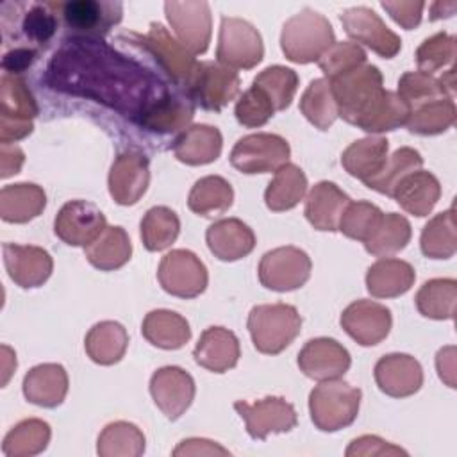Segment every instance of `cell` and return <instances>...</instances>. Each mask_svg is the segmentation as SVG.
Segmentation results:
<instances>
[{"mask_svg": "<svg viewBox=\"0 0 457 457\" xmlns=\"http://www.w3.org/2000/svg\"><path fill=\"white\" fill-rule=\"evenodd\" d=\"M48 82L59 91L102 102L137 123L170 95L154 75L98 37L66 41L50 61Z\"/></svg>", "mask_w": 457, "mask_h": 457, "instance_id": "1", "label": "cell"}, {"mask_svg": "<svg viewBox=\"0 0 457 457\" xmlns=\"http://www.w3.org/2000/svg\"><path fill=\"white\" fill-rule=\"evenodd\" d=\"M337 114L366 132H386L405 125L407 104L382 87V75L373 64H359L328 80Z\"/></svg>", "mask_w": 457, "mask_h": 457, "instance_id": "2", "label": "cell"}, {"mask_svg": "<svg viewBox=\"0 0 457 457\" xmlns=\"http://www.w3.org/2000/svg\"><path fill=\"white\" fill-rule=\"evenodd\" d=\"M334 43V30L328 20L312 9H303L291 16L284 23L280 36L286 57L300 64L318 61Z\"/></svg>", "mask_w": 457, "mask_h": 457, "instance_id": "3", "label": "cell"}, {"mask_svg": "<svg viewBox=\"0 0 457 457\" xmlns=\"http://www.w3.org/2000/svg\"><path fill=\"white\" fill-rule=\"evenodd\" d=\"M302 318L293 305H257L248 314V330L253 346L268 355L282 352L300 334Z\"/></svg>", "mask_w": 457, "mask_h": 457, "instance_id": "4", "label": "cell"}, {"mask_svg": "<svg viewBox=\"0 0 457 457\" xmlns=\"http://www.w3.org/2000/svg\"><path fill=\"white\" fill-rule=\"evenodd\" d=\"M361 389L346 382L323 380L311 391L309 409L314 425L325 432H336L353 423L359 412Z\"/></svg>", "mask_w": 457, "mask_h": 457, "instance_id": "5", "label": "cell"}, {"mask_svg": "<svg viewBox=\"0 0 457 457\" xmlns=\"http://www.w3.org/2000/svg\"><path fill=\"white\" fill-rule=\"evenodd\" d=\"M264 54L261 34L241 18H221L216 57L227 68L250 70L261 62Z\"/></svg>", "mask_w": 457, "mask_h": 457, "instance_id": "6", "label": "cell"}, {"mask_svg": "<svg viewBox=\"0 0 457 457\" xmlns=\"http://www.w3.org/2000/svg\"><path fill=\"white\" fill-rule=\"evenodd\" d=\"M289 145L277 134H250L241 137L232 152L230 162L241 173H268L277 171L287 162Z\"/></svg>", "mask_w": 457, "mask_h": 457, "instance_id": "7", "label": "cell"}, {"mask_svg": "<svg viewBox=\"0 0 457 457\" xmlns=\"http://www.w3.org/2000/svg\"><path fill=\"white\" fill-rule=\"evenodd\" d=\"M186 89L200 107L220 111L237 95L239 77L232 68L220 62H196Z\"/></svg>", "mask_w": 457, "mask_h": 457, "instance_id": "8", "label": "cell"}, {"mask_svg": "<svg viewBox=\"0 0 457 457\" xmlns=\"http://www.w3.org/2000/svg\"><path fill=\"white\" fill-rule=\"evenodd\" d=\"M311 275L309 255L295 246H280L266 252L259 264V280L273 291L302 287Z\"/></svg>", "mask_w": 457, "mask_h": 457, "instance_id": "9", "label": "cell"}, {"mask_svg": "<svg viewBox=\"0 0 457 457\" xmlns=\"http://www.w3.org/2000/svg\"><path fill=\"white\" fill-rule=\"evenodd\" d=\"M157 278L166 293L180 298H195L207 286V270L193 252L171 250L162 257Z\"/></svg>", "mask_w": 457, "mask_h": 457, "instance_id": "10", "label": "cell"}, {"mask_svg": "<svg viewBox=\"0 0 457 457\" xmlns=\"http://www.w3.org/2000/svg\"><path fill=\"white\" fill-rule=\"evenodd\" d=\"M164 11L180 45L191 54H204L211 39V9L207 2H166Z\"/></svg>", "mask_w": 457, "mask_h": 457, "instance_id": "11", "label": "cell"}, {"mask_svg": "<svg viewBox=\"0 0 457 457\" xmlns=\"http://www.w3.org/2000/svg\"><path fill=\"white\" fill-rule=\"evenodd\" d=\"M130 37H134V43H139L148 54L154 55L157 64L170 75L173 82L184 87L187 86L196 68V61L180 43H177L168 34L161 23H152L146 36L130 34Z\"/></svg>", "mask_w": 457, "mask_h": 457, "instance_id": "12", "label": "cell"}, {"mask_svg": "<svg viewBox=\"0 0 457 457\" xmlns=\"http://www.w3.org/2000/svg\"><path fill=\"white\" fill-rule=\"evenodd\" d=\"M54 5L61 11L66 27L80 34L79 37H100L121 20L120 2L70 0Z\"/></svg>", "mask_w": 457, "mask_h": 457, "instance_id": "13", "label": "cell"}, {"mask_svg": "<svg viewBox=\"0 0 457 457\" xmlns=\"http://www.w3.org/2000/svg\"><path fill=\"white\" fill-rule=\"evenodd\" d=\"M37 105L25 82L16 77H2V143L16 141L32 132V118Z\"/></svg>", "mask_w": 457, "mask_h": 457, "instance_id": "14", "label": "cell"}, {"mask_svg": "<svg viewBox=\"0 0 457 457\" xmlns=\"http://www.w3.org/2000/svg\"><path fill=\"white\" fill-rule=\"evenodd\" d=\"M345 32L378 55L391 59L402 48V39L386 27L378 14L368 7H352L341 14Z\"/></svg>", "mask_w": 457, "mask_h": 457, "instance_id": "15", "label": "cell"}, {"mask_svg": "<svg viewBox=\"0 0 457 457\" xmlns=\"http://www.w3.org/2000/svg\"><path fill=\"white\" fill-rule=\"evenodd\" d=\"M105 227L104 212L86 200H71L64 204L55 218V234L73 246L86 248Z\"/></svg>", "mask_w": 457, "mask_h": 457, "instance_id": "16", "label": "cell"}, {"mask_svg": "<svg viewBox=\"0 0 457 457\" xmlns=\"http://www.w3.org/2000/svg\"><path fill=\"white\" fill-rule=\"evenodd\" d=\"M234 409L253 439H264L270 432H287L296 425L295 407L278 396H266L255 403L236 402Z\"/></svg>", "mask_w": 457, "mask_h": 457, "instance_id": "17", "label": "cell"}, {"mask_svg": "<svg viewBox=\"0 0 457 457\" xmlns=\"http://www.w3.org/2000/svg\"><path fill=\"white\" fill-rule=\"evenodd\" d=\"M345 332L362 346L378 345L391 328V312L382 303L357 300L341 314Z\"/></svg>", "mask_w": 457, "mask_h": 457, "instance_id": "18", "label": "cell"}, {"mask_svg": "<svg viewBox=\"0 0 457 457\" xmlns=\"http://www.w3.org/2000/svg\"><path fill=\"white\" fill-rule=\"evenodd\" d=\"M150 393L166 418L177 420L193 402L195 382L182 368L166 366L152 375Z\"/></svg>", "mask_w": 457, "mask_h": 457, "instance_id": "19", "label": "cell"}, {"mask_svg": "<svg viewBox=\"0 0 457 457\" xmlns=\"http://www.w3.org/2000/svg\"><path fill=\"white\" fill-rule=\"evenodd\" d=\"M148 161L139 152H123L109 171V193L121 205L136 204L148 186Z\"/></svg>", "mask_w": 457, "mask_h": 457, "instance_id": "20", "label": "cell"}, {"mask_svg": "<svg viewBox=\"0 0 457 457\" xmlns=\"http://www.w3.org/2000/svg\"><path fill=\"white\" fill-rule=\"evenodd\" d=\"M298 366L309 378L330 380L350 368V353L336 339L318 337L307 341L300 350Z\"/></svg>", "mask_w": 457, "mask_h": 457, "instance_id": "21", "label": "cell"}, {"mask_svg": "<svg viewBox=\"0 0 457 457\" xmlns=\"http://www.w3.org/2000/svg\"><path fill=\"white\" fill-rule=\"evenodd\" d=\"M375 380L382 393L402 398L421 387L423 371L414 357L407 353H389L377 362Z\"/></svg>", "mask_w": 457, "mask_h": 457, "instance_id": "22", "label": "cell"}, {"mask_svg": "<svg viewBox=\"0 0 457 457\" xmlns=\"http://www.w3.org/2000/svg\"><path fill=\"white\" fill-rule=\"evenodd\" d=\"M4 262L9 277L21 287H37L52 273V259L37 246L4 245Z\"/></svg>", "mask_w": 457, "mask_h": 457, "instance_id": "23", "label": "cell"}, {"mask_svg": "<svg viewBox=\"0 0 457 457\" xmlns=\"http://www.w3.org/2000/svg\"><path fill=\"white\" fill-rule=\"evenodd\" d=\"M350 202V196L334 182H318L305 200V218L318 230H337L339 220Z\"/></svg>", "mask_w": 457, "mask_h": 457, "instance_id": "24", "label": "cell"}, {"mask_svg": "<svg viewBox=\"0 0 457 457\" xmlns=\"http://www.w3.org/2000/svg\"><path fill=\"white\" fill-rule=\"evenodd\" d=\"M193 357L200 366L214 373H223L237 364L239 341L223 327H209L200 336Z\"/></svg>", "mask_w": 457, "mask_h": 457, "instance_id": "25", "label": "cell"}, {"mask_svg": "<svg viewBox=\"0 0 457 457\" xmlns=\"http://www.w3.org/2000/svg\"><path fill=\"white\" fill-rule=\"evenodd\" d=\"M209 250L221 261H236L248 255L255 246V236L237 218L220 220L207 228Z\"/></svg>", "mask_w": 457, "mask_h": 457, "instance_id": "26", "label": "cell"}, {"mask_svg": "<svg viewBox=\"0 0 457 457\" xmlns=\"http://www.w3.org/2000/svg\"><path fill=\"white\" fill-rule=\"evenodd\" d=\"M441 196L439 180L423 170L403 177L393 191V198L402 209L414 216H427Z\"/></svg>", "mask_w": 457, "mask_h": 457, "instance_id": "27", "label": "cell"}, {"mask_svg": "<svg viewBox=\"0 0 457 457\" xmlns=\"http://www.w3.org/2000/svg\"><path fill=\"white\" fill-rule=\"evenodd\" d=\"M68 391V377L61 364H39L23 378V395L41 407L59 405Z\"/></svg>", "mask_w": 457, "mask_h": 457, "instance_id": "28", "label": "cell"}, {"mask_svg": "<svg viewBox=\"0 0 457 457\" xmlns=\"http://www.w3.org/2000/svg\"><path fill=\"white\" fill-rule=\"evenodd\" d=\"M414 270L400 259H378L366 273V286L371 296L393 298L407 293L414 282Z\"/></svg>", "mask_w": 457, "mask_h": 457, "instance_id": "29", "label": "cell"}, {"mask_svg": "<svg viewBox=\"0 0 457 457\" xmlns=\"http://www.w3.org/2000/svg\"><path fill=\"white\" fill-rule=\"evenodd\" d=\"M173 152L180 162L191 166L209 164L221 152V134L216 127L193 125L175 139Z\"/></svg>", "mask_w": 457, "mask_h": 457, "instance_id": "30", "label": "cell"}, {"mask_svg": "<svg viewBox=\"0 0 457 457\" xmlns=\"http://www.w3.org/2000/svg\"><path fill=\"white\" fill-rule=\"evenodd\" d=\"M389 143L386 137H364L352 143L341 155L345 170L362 182L377 177L387 162Z\"/></svg>", "mask_w": 457, "mask_h": 457, "instance_id": "31", "label": "cell"}, {"mask_svg": "<svg viewBox=\"0 0 457 457\" xmlns=\"http://www.w3.org/2000/svg\"><path fill=\"white\" fill-rule=\"evenodd\" d=\"M141 332L154 346L164 350H177L191 337L187 321L180 314L166 309L148 312Z\"/></svg>", "mask_w": 457, "mask_h": 457, "instance_id": "32", "label": "cell"}, {"mask_svg": "<svg viewBox=\"0 0 457 457\" xmlns=\"http://www.w3.org/2000/svg\"><path fill=\"white\" fill-rule=\"evenodd\" d=\"M45 191L36 184L5 186L0 193V214L5 221L25 223L45 209Z\"/></svg>", "mask_w": 457, "mask_h": 457, "instance_id": "33", "label": "cell"}, {"mask_svg": "<svg viewBox=\"0 0 457 457\" xmlns=\"http://www.w3.org/2000/svg\"><path fill=\"white\" fill-rule=\"evenodd\" d=\"M87 261L104 271L116 270L130 259V239L121 227H105L104 232L84 248Z\"/></svg>", "mask_w": 457, "mask_h": 457, "instance_id": "34", "label": "cell"}, {"mask_svg": "<svg viewBox=\"0 0 457 457\" xmlns=\"http://www.w3.org/2000/svg\"><path fill=\"white\" fill-rule=\"evenodd\" d=\"M305 189L307 179L303 171L298 166L286 162L275 171V179L266 187L264 200L271 211H287L303 198Z\"/></svg>", "mask_w": 457, "mask_h": 457, "instance_id": "35", "label": "cell"}, {"mask_svg": "<svg viewBox=\"0 0 457 457\" xmlns=\"http://www.w3.org/2000/svg\"><path fill=\"white\" fill-rule=\"evenodd\" d=\"M232 198L234 191L230 184L221 177L209 175L195 182L187 198V205L193 212L211 218L223 214L232 205Z\"/></svg>", "mask_w": 457, "mask_h": 457, "instance_id": "36", "label": "cell"}, {"mask_svg": "<svg viewBox=\"0 0 457 457\" xmlns=\"http://www.w3.org/2000/svg\"><path fill=\"white\" fill-rule=\"evenodd\" d=\"M127 332L116 321L96 323L86 337V352L98 364L118 362L127 350Z\"/></svg>", "mask_w": 457, "mask_h": 457, "instance_id": "37", "label": "cell"}, {"mask_svg": "<svg viewBox=\"0 0 457 457\" xmlns=\"http://www.w3.org/2000/svg\"><path fill=\"white\" fill-rule=\"evenodd\" d=\"M457 282L453 278H434L421 286L416 295L418 311L432 320H452L455 316Z\"/></svg>", "mask_w": 457, "mask_h": 457, "instance_id": "38", "label": "cell"}, {"mask_svg": "<svg viewBox=\"0 0 457 457\" xmlns=\"http://www.w3.org/2000/svg\"><path fill=\"white\" fill-rule=\"evenodd\" d=\"M421 252L430 259H450L457 250L453 207L434 216L421 232Z\"/></svg>", "mask_w": 457, "mask_h": 457, "instance_id": "39", "label": "cell"}, {"mask_svg": "<svg viewBox=\"0 0 457 457\" xmlns=\"http://www.w3.org/2000/svg\"><path fill=\"white\" fill-rule=\"evenodd\" d=\"M300 109L312 125L320 130H327L339 116L330 82L327 79L312 80L300 100Z\"/></svg>", "mask_w": 457, "mask_h": 457, "instance_id": "40", "label": "cell"}, {"mask_svg": "<svg viewBox=\"0 0 457 457\" xmlns=\"http://www.w3.org/2000/svg\"><path fill=\"white\" fill-rule=\"evenodd\" d=\"M455 121L453 98H441L416 107L407 120V129L420 136H434L448 130Z\"/></svg>", "mask_w": 457, "mask_h": 457, "instance_id": "41", "label": "cell"}, {"mask_svg": "<svg viewBox=\"0 0 457 457\" xmlns=\"http://www.w3.org/2000/svg\"><path fill=\"white\" fill-rule=\"evenodd\" d=\"M409 239H411V223L396 212H387L382 216V221L373 232V236L364 243V248L373 255L387 257L403 250Z\"/></svg>", "mask_w": 457, "mask_h": 457, "instance_id": "42", "label": "cell"}, {"mask_svg": "<svg viewBox=\"0 0 457 457\" xmlns=\"http://www.w3.org/2000/svg\"><path fill=\"white\" fill-rule=\"evenodd\" d=\"M412 112L416 107L425 105L441 98H453V95L445 87V84L423 71H407L398 82L396 93Z\"/></svg>", "mask_w": 457, "mask_h": 457, "instance_id": "43", "label": "cell"}, {"mask_svg": "<svg viewBox=\"0 0 457 457\" xmlns=\"http://www.w3.org/2000/svg\"><path fill=\"white\" fill-rule=\"evenodd\" d=\"M179 218L168 207H152L141 220V239L150 252L168 248L179 236Z\"/></svg>", "mask_w": 457, "mask_h": 457, "instance_id": "44", "label": "cell"}, {"mask_svg": "<svg viewBox=\"0 0 457 457\" xmlns=\"http://www.w3.org/2000/svg\"><path fill=\"white\" fill-rule=\"evenodd\" d=\"M193 118V105L189 102H182L173 95H166L161 102H157L148 114L141 120V127L157 132H175L184 129Z\"/></svg>", "mask_w": 457, "mask_h": 457, "instance_id": "45", "label": "cell"}, {"mask_svg": "<svg viewBox=\"0 0 457 457\" xmlns=\"http://www.w3.org/2000/svg\"><path fill=\"white\" fill-rule=\"evenodd\" d=\"M421 164H423V159H421L420 152H416V150H412L409 146L398 148L391 155V159L386 162L384 170L377 177L366 180L364 184L370 189H375V191H378L382 195L393 196V191L398 186V182L403 177H407L409 173H412L418 168H421Z\"/></svg>", "mask_w": 457, "mask_h": 457, "instance_id": "46", "label": "cell"}, {"mask_svg": "<svg viewBox=\"0 0 457 457\" xmlns=\"http://www.w3.org/2000/svg\"><path fill=\"white\" fill-rule=\"evenodd\" d=\"M384 212L370 202H350L345 209L339 228L345 236L366 243L382 221Z\"/></svg>", "mask_w": 457, "mask_h": 457, "instance_id": "47", "label": "cell"}, {"mask_svg": "<svg viewBox=\"0 0 457 457\" xmlns=\"http://www.w3.org/2000/svg\"><path fill=\"white\" fill-rule=\"evenodd\" d=\"M253 84L259 86L270 96V100L275 105V111H284L286 107H289L295 96L298 75L284 66H270L253 79Z\"/></svg>", "mask_w": 457, "mask_h": 457, "instance_id": "48", "label": "cell"}, {"mask_svg": "<svg viewBox=\"0 0 457 457\" xmlns=\"http://www.w3.org/2000/svg\"><path fill=\"white\" fill-rule=\"evenodd\" d=\"M50 439V427L41 420H25L18 423L4 439V446L12 445L7 455H32L46 448Z\"/></svg>", "mask_w": 457, "mask_h": 457, "instance_id": "49", "label": "cell"}, {"mask_svg": "<svg viewBox=\"0 0 457 457\" xmlns=\"http://www.w3.org/2000/svg\"><path fill=\"white\" fill-rule=\"evenodd\" d=\"M455 59V37L446 32H437L436 36L425 39L416 52L418 66L423 73H432L446 64H453Z\"/></svg>", "mask_w": 457, "mask_h": 457, "instance_id": "50", "label": "cell"}, {"mask_svg": "<svg viewBox=\"0 0 457 457\" xmlns=\"http://www.w3.org/2000/svg\"><path fill=\"white\" fill-rule=\"evenodd\" d=\"M275 114V105L270 96L252 82L236 104V118L245 127H261Z\"/></svg>", "mask_w": 457, "mask_h": 457, "instance_id": "51", "label": "cell"}, {"mask_svg": "<svg viewBox=\"0 0 457 457\" xmlns=\"http://www.w3.org/2000/svg\"><path fill=\"white\" fill-rule=\"evenodd\" d=\"M364 62H366V54L355 43H334L318 59V64H320L321 71L328 77V80H332Z\"/></svg>", "mask_w": 457, "mask_h": 457, "instance_id": "52", "label": "cell"}, {"mask_svg": "<svg viewBox=\"0 0 457 457\" xmlns=\"http://www.w3.org/2000/svg\"><path fill=\"white\" fill-rule=\"evenodd\" d=\"M23 34L37 43L46 45L57 29V18L50 4H32L21 21Z\"/></svg>", "mask_w": 457, "mask_h": 457, "instance_id": "53", "label": "cell"}, {"mask_svg": "<svg viewBox=\"0 0 457 457\" xmlns=\"http://www.w3.org/2000/svg\"><path fill=\"white\" fill-rule=\"evenodd\" d=\"M380 5L407 30L414 29L421 21V11L425 7L423 2H380Z\"/></svg>", "mask_w": 457, "mask_h": 457, "instance_id": "54", "label": "cell"}, {"mask_svg": "<svg viewBox=\"0 0 457 457\" xmlns=\"http://www.w3.org/2000/svg\"><path fill=\"white\" fill-rule=\"evenodd\" d=\"M37 57V52L34 48H25V46H18L9 50L4 59H2V68L7 73H21L23 70H27Z\"/></svg>", "mask_w": 457, "mask_h": 457, "instance_id": "55", "label": "cell"}, {"mask_svg": "<svg viewBox=\"0 0 457 457\" xmlns=\"http://www.w3.org/2000/svg\"><path fill=\"white\" fill-rule=\"evenodd\" d=\"M436 366L441 380H445L450 387H455V348L446 346L437 352Z\"/></svg>", "mask_w": 457, "mask_h": 457, "instance_id": "56", "label": "cell"}]
</instances>
